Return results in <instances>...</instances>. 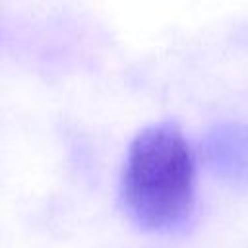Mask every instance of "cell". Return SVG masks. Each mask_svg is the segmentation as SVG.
Returning <instances> with one entry per match:
<instances>
[{
    "label": "cell",
    "mask_w": 248,
    "mask_h": 248,
    "mask_svg": "<svg viewBox=\"0 0 248 248\" xmlns=\"http://www.w3.org/2000/svg\"><path fill=\"white\" fill-rule=\"evenodd\" d=\"M202 155L207 169L236 186L248 184V124L219 122L202 140Z\"/></svg>",
    "instance_id": "cell-2"
},
{
    "label": "cell",
    "mask_w": 248,
    "mask_h": 248,
    "mask_svg": "<svg viewBox=\"0 0 248 248\" xmlns=\"http://www.w3.org/2000/svg\"><path fill=\"white\" fill-rule=\"evenodd\" d=\"M122 200L147 231L180 229L194 209V157L176 122H157L136 134L122 170Z\"/></svg>",
    "instance_id": "cell-1"
}]
</instances>
